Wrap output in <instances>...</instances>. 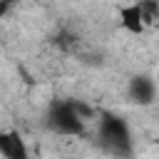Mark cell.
I'll return each mask as SVG.
<instances>
[{
    "mask_svg": "<svg viewBox=\"0 0 159 159\" xmlns=\"http://www.w3.org/2000/svg\"><path fill=\"white\" fill-rule=\"evenodd\" d=\"M84 114L87 107L70 102V99H55L47 109L45 124L62 137H82L84 134Z\"/></svg>",
    "mask_w": 159,
    "mask_h": 159,
    "instance_id": "obj_1",
    "label": "cell"
},
{
    "mask_svg": "<svg viewBox=\"0 0 159 159\" xmlns=\"http://www.w3.org/2000/svg\"><path fill=\"white\" fill-rule=\"evenodd\" d=\"M0 154H2V159H30L25 139L12 129L0 132Z\"/></svg>",
    "mask_w": 159,
    "mask_h": 159,
    "instance_id": "obj_4",
    "label": "cell"
},
{
    "mask_svg": "<svg viewBox=\"0 0 159 159\" xmlns=\"http://www.w3.org/2000/svg\"><path fill=\"white\" fill-rule=\"evenodd\" d=\"M119 27L127 30L129 35H142L147 30V22H144L142 10H139L137 2H129V5L119 7Z\"/></svg>",
    "mask_w": 159,
    "mask_h": 159,
    "instance_id": "obj_5",
    "label": "cell"
},
{
    "mask_svg": "<svg viewBox=\"0 0 159 159\" xmlns=\"http://www.w3.org/2000/svg\"><path fill=\"white\" fill-rule=\"evenodd\" d=\"M127 94H129V102L139 107H149L157 97V82L147 75H134L127 84Z\"/></svg>",
    "mask_w": 159,
    "mask_h": 159,
    "instance_id": "obj_3",
    "label": "cell"
},
{
    "mask_svg": "<svg viewBox=\"0 0 159 159\" xmlns=\"http://www.w3.org/2000/svg\"><path fill=\"white\" fill-rule=\"evenodd\" d=\"M99 142L104 149L127 157L132 152V132L127 127V122L112 112H104L99 117Z\"/></svg>",
    "mask_w": 159,
    "mask_h": 159,
    "instance_id": "obj_2",
    "label": "cell"
},
{
    "mask_svg": "<svg viewBox=\"0 0 159 159\" xmlns=\"http://www.w3.org/2000/svg\"><path fill=\"white\" fill-rule=\"evenodd\" d=\"M137 5L142 10V17H144L147 27L159 22V0H137Z\"/></svg>",
    "mask_w": 159,
    "mask_h": 159,
    "instance_id": "obj_6",
    "label": "cell"
}]
</instances>
